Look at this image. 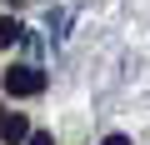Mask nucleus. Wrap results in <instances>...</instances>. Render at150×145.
<instances>
[{
    "label": "nucleus",
    "instance_id": "obj_5",
    "mask_svg": "<svg viewBox=\"0 0 150 145\" xmlns=\"http://www.w3.org/2000/svg\"><path fill=\"white\" fill-rule=\"evenodd\" d=\"M100 145H130V135H105Z\"/></svg>",
    "mask_w": 150,
    "mask_h": 145
},
{
    "label": "nucleus",
    "instance_id": "obj_2",
    "mask_svg": "<svg viewBox=\"0 0 150 145\" xmlns=\"http://www.w3.org/2000/svg\"><path fill=\"white\" fill-rule=\"evenodd\" d=\"M0 135H5L10 145H20V140L30 135V120H25V115H10V110H5V115H0Z\"/></svg>",
    "mask_w": 150,
    "mask_h": 145
},
{
    "label": "nucleus",
    "instance_id": "obj_1",
    "mask_svg": "<svg viewBox=\"0 0 150 145\" xmlns=\"http://www.w3.org/2000/svg\"><path fill=\"white\" fill-rule=\"evenodd\" d=\"M5 90L20 95V100H30V95L45 90V75H40L35 65H10V70H5Z\"/></svg>",
    "mask_w": 150,
    "mask_h": 145
},
{
    "label": "nucleus",
    "instance_id": "obj_4",
    "mask_svg": "<svg viewBox=\"0 0 150 145\" xmlns=\"http://www.w3.org/2000/svg\"><path fill=\"white\" fill-rule=\"evenodd\" d=\"M20 145H55V140H50V135H45V130H30V135H25V140H20Z\"/></svg>",
    "mask_w": 150,
    "mask_h": 145
},
{
    "label": "nucleus",
    "instance_id": "obj_3",
    "mask_svg": "<svg viewBox=\"0 0 150 145\" xmlns=\"http://www.w3.org/2000/svg\"><path fill=\"white\" fill-rule=\"evenodd\" d=\"M20 40V25L10 20V15H0V50H5V45H15Z\"/></svg>",
    "mask_w": 150,
    "mask_h": 145
}]
</instances>
